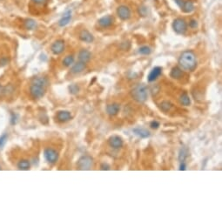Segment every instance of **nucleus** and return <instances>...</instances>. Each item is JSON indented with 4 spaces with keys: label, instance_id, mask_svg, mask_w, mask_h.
<instances>
[{
    "label": "nucleus",
    "instance_id": "nucleus-1",
    "mask_svg": "<svg viewBox=\"0 0 222 222\" xmlns=\"http://www.w3.org/2000/svg\"><path fill=\"white\" fill-rule=\"evenodd\" d=\"M197 57L192 51H185L179 58V65L184 71H193L197 66Z\"/></svg>",
    "mask_w": 222,
    "mask_h": 222
},
{
    "label": "nucleus",
    "instance_id": "nucleus-2",
    "mask_svg": "<svg viewBox=\"0 0 222 222\" xmlns=\"http://www.w3.org/2000/svg\"><path fill=\"white\" fill-rule=\"evenodd\" d=\"M48 84V81L46 78H36L32 81L30 92L34 99H40L46 93V87Z\"/></svg>",
    "mask_w": 222,
    "mask_h": 222
},
{
    "label": "nucleus",
    "instance_id": "nucleus-3",
    "mask_svg": "<svg viewBox=\"0 0 222 222\" xmlns=\"http://www.w3.org/2000/svg\"><path fill=\"white\" fill-rule=\"evenodd\" d=\"M131 94L134 100H136L138 103H144L147 99V96H148L147 86L144 84H137L132 90Z\"/></svg>",
    "mask_w": 222,
    "mask_h": 222
},
{
    "label": "nucleus",
    "instance_id": "nucleus-4",
    "mask_svg": "<svg viewBox=\"0 0 222 222\" xmlns=\"http://www.w3.org/2000/svg\"><path fill=\"white\" fill-rule=\"evenodd\" d=\"M93 166V159L90 156H82L78 161V168L80 170L87 171L91 170Z\"/></svg>",
    "mask_w": 222,
    "mask_h": 222
},
{
    "label": "nucleus",
    "instance_id": "nucleus-5",
    "mask_svg": "<svg viewBox=\"0 0 222 222\" xmlns=\"http://www.w3.org/2000/svg\"><path fill=\"white\" fill-rule=\"evenodd\" d=\"M172 29L177 34H184L187 30V24L183 18H176L172 22Z\"/></svg>",
    "mask_w": 222,
    "mask_h": 222
},
{
    "label": "nucleus",
    "instance_id": "nucleus-6",
    "mask_svg": "<svg viewBox=\"0 0 222 222\" xmlns=\"http://www.w3.org/2000/svg\"><path fill=\"white\" fill-rule=\"evenodd\" d=\"M45 158L47 160V162H49L51 164H54L58 161L59 159V153L58 152L52 149V148H47L45 150L44 152Z\"/></svg>",
    "mask_w": 222,
    "mask_h": 222
},
{
    "label": "nucleus",
    "instance_id": "nucleus-7",
    "mask_svg": "<svg viewBox=\"0 0 222 222\" xmlns=\"http://www.w3.org/2000/svg\"><path fill=\"white\" fill-rule=\"evenodd\" d=\"M117 15L122 20H127L131 17V10L126 5H120L117 9Z\"/></svg>",
    "mask_w": 222,
    "mask_h": 222
},
{
    "label": "nucleus",
    "instance_id": "nucleus-8",
    "mask_svg": "<svg viewBox=\"0 0 222 222\" xmlns=\"http://www.w3.org/2000/svg\"><path fill=\"white\" fill-rule=\"evenodd\" d=\"M123 139L121 137L117 136V135H113L109 138V145L110 147H113V149H119L123 147Z\"/></svg>",
    "mask_w": 222,
    "mask_h": 222
},
{
    "label": "nucleus",
    "instance_id": "nucleus-9",
    "mask_svg": "<svg viewBox=\"0 0 222 222\" xmlns=\"http://www.w3.org/2000/svg\"><path fill=\"white\" fill-rule=\"evenodd\" d=\"M51 50L56 55L62 53L65 50V41L64 40H57L56 42L52 44Z\"/></svg>",
    "mask_w": 222,
    "mask_h": 222
},
{
    "label": "nucleus",
    "instance_id": "nucleus-10",
    "mask_svg": "<svg viewBox=\"0 0 222 222\" xmlns=\"http://www.w3.org/2000/svg\"><path fill=\"white\" fill-rule=\"evenodd\" d=\"M162 73V68L159 66H156L154 68L152 69V71H150V73L148 74V77H147V80L149 82H153L155 81L159 76L161 75Z\"/></svg>",
    "mask_w": 222,
    "mask_h": 222
},
{
    "label": "nucleus",
    "instance_id": "nucleus-11",
    "mask_svg": "<svg viewBox=\"0 0 222 222\" xmlns=\"http://www.w3.org/2000/svg\"><path fill=\"white\" fill-rule=\"evenodd\" d=\"M133 132L135 135H137L138 137L142 138H147L150 137V132L145 128H142V127H136V128H133Z\"/></svg>",
    "mask_w": 222,
    "mask_h": 222
},
{
    "label": "nucleus",
    "instance_id": "nucleus-12",
    "mask_svg": "<svg viewBox=\"0 0 222 222\" xmlns=\"http://www.w3.org/2000/svg\"><path fill=\"white\" fill-rule=\"evenodd\" d=\"M57 119L59 122H67L71 119V114L68 111H59L57 113Z\"/></svg>",
    "mask_w": 222,
    "mask_h": 222
},
{
    "label": "nucleus",
    "instance_id": "nucleus-13",
    "mask_svg": "<svg viewBox=\"0 0 222 222\" xmlns=\"http://www.w3.org/2000/svg\"><path fill=\"white\" fill-rule=\"evenodd\" d=\"M113 17L112 16H105V17H101L100 19H99V25H100L101 27H104V28H106V27H109L111 25L113 24Z\"/></svg>",
    "mask_w": 222,
    "mask_h": 222
},
{
    "label": "nucleus",
    "instance_id": "nucleus-14",
    "mask_svg": "<svg viewBox=\"0 0 222 222\" xmlns=\"http://www.w3.org/2000/svg\"><path fill=\"white\" fill-rule=\"evenodd\" d=\"M120 110V106L118 104L113 103V104H110L106 106V113H108L111 116H115L117 115L118 112Z\"/></svg>",
    "mask_w": 222,
    "mask_h": 222
},
{
    "label": "nucleus",
    "instance_id": "nucleus-15",
    "mask_svg": "<svg viewBox=\"0 0 222 222\" xmlns=\"http://www.w3.org/2000/svg\"><path fill=\"white\" fill-rule=\"evenodd\" d=\"M91 58H92L91 52L89 51L85 50V49L81 50L79 53V59L81 62H84V63L86 64L91 59Z\"/></svg>",
    "mask_w": 222,
    "mask_h": 222
},
{
    "label": "nucleus",
    "instance_id": "nucleus-16",
    "mask_svg": "<svg viewBox=\"0 0 222 222\" xmlns=\"http://www.w3.org/2000/svg\"><path fill=\"white\" fill-rule=\"evenodd\" d=\"M80 38L82 41H84L85 43H92L94 39L92 34L91 32H89L88 31H86V30H84L80 32Z\"/></svg>",
    "mask_w": 222,
    "mask_h": 222
},
{
    "label": "nucleus",
    "instance_id": "nucleus-17",
    "mask_svg": "<svg viewBox=\"0 0 222 222\" xmlns=\"http://www.w3.org/2000/svg\"><path fill=\"white\" fill-rule=\"evenodd\" d=\"M86 68V65H85V63L84 62H81V61H79L78 63H76L73 66L71 67V72L72 73H80L82 71H84V69Z\"/></svg>",
    "mask_w": 222,
    "mask_h": 222
},
{
    "label": "nucleus",
    "instance_id": "nucleus-18",
    "mask_svg": "<svg viewBox=\"0 0 222 222\" xmlns=\"http://www.w3.org/2000/svg\"><path fill=\"white\" fill-rule=\"evenodd\" d=\"M170 76H171V78L174 79V80H179L180 78H182V76H183L182 69L178 66L173 67L171 72H170Z\"/></svg>",
    "mask_w": 222,
    "mask_h": 222
},
{
    "label": "nucleus",
    "instance_id": "nucleus-19",
    "mask_svg": "<svg viewBox=\"0 0 222 222\" xmlns=\"http://www.w3.org/2000/svg\"><path fill=\"white\" fill-rule=\"evenodd\" d=\"M182 11L186 13H190L194 10V4L192 1L187 0V1H184V4L182 5Z\"/></svg>",
    "mask_w": 222,
    "mask_h": 222
},
{
    "label": "nucleus",
    "instance_id": "nucleus-20",
    "mask_svg": "<svg viewBox=\"0 0 222 222\" xmlns=\"http://www.w3.org/2000/svg\"><path fill=\"white\" fill-rule=\"evenodd\" d=\"M71 12H68L65 13L63 17L60 18V20L59 21V26H61V27L65 26V25H67L68 24H69V22L71 21Z\"/></svg>",
    "mask_w": 222,
    "mask_h": 222
},
{
    "label": "nucleus",
    "instance_id": "nucleus-21",
    "mask_svg": "<svg viewBox=\"0 0 222 222\" xmlns=\"http://www.w3.org/2000/svg\"><path fill=\"white\" fill-rule=\"evenodd\" d=\"M17 167L19 170H24V171H26V170H29L30 167H31V164L28 160H25V159H23V160H20L18 164H17Z\"/></svg>",
    "mask_w": 222,
    "mask_h": 222
},
{
    "label": "nucleus",
    "instance_id": "nucleus-22",
    "mask_svg": "<svg viewBox=\"0 0 222 222\" xmlns=\"http://www.w3.org/2000/svg\"><path fill=\"white\" fill-rule=\"evenodd\" d=\"M180 102L181 105H185V106H188L191 104V99L186 93H183L180 98Z\"/></svg>",
    "mask_w": 222,
    "mask_h": 222
},
{
    "label": "nucleus",
    "instance_id": "nucleus-23",
    "mask_svg": "<svg viewBox=\"0 0 222 222\" xmlns=\"http://www.w3.org/2000/svg\"><path fill=\"white\" fill-rule=\"evenodd\" d=\"M25 27L27 30H34L37 27V23L33 19H26L25 21Z\"/></svg>",
    "mask_w": 222,
    "mask_h": 222
},
{
    "label": "nucleus",
    "instance_id": "nucleus-24",
    "mask_svg": "<svg viewBox=\"0 0 222 222\" xmlns=\"http://www.w3.org/2000/svg\"><path fill=\"white\" fill-rule=\"evenodd\" d=\"M74 62V57L72 55H69V56H66L63 60V64L65 66H71V65L73 64Z\"/></svg>",
    "mask_w": 222,
    "mask_h": 222
},
{
    "label": "nucleus",
    "instance_id": "nucleus-25",
    "mask_svg": "<svg viewBox=\"0 0 222 222\" xmlns=\"http://www.w3.org/2000/svg\"><path fill=\"white\" fill-rule=\"evenodd\" d=\"M11 86H1L0 85V97L8 95L10 92H12V90H10Z\"/></svg>",
    "mask_w": 222,
    "mask_h": 222
},
{
    "label": "nucleus",
    "instance_id": "nucleus-26",
    "mask_svg": "<svg viewBox=\"0 0 222 222\" xmlns=\"http://www.w3.org/2000/svg\"><path fill=\"white\" fill-rule=\"evenodd\" d=\"M172 107V104L169 103V102H166V101H165V102H163V103L160 105V108H161V110H162L163 112H168V111H170V109H171Z\"/></svg>",
    "mask_w": 222,
    "mask_h": 222
},
{
    "label": "nucleus",
    "instance_id": "nucleus-27",
    "mask_svg": "<svg viewBox=\"0 0 222 222\" xmlns=\"http://www.w3.org/2000/svg\"><path fill=\"white\" fill-rule=\"evenodd\" d=\"M151 48L148 46H142L141 48H139L138 50V53L142 55H149L151 53Z\"/></svg>",
    "mask_w": 222,
    "mask_h": 222
},
{
    "label": "nucleus",
    "instance_id": "nucleus-28",
    "mask_svg": "<svg viewBox=\"0 0 222 222\" xmlns=\"http://www.w3.org/2000/svg\"><path fill=\"white\" fill-rule=\"evenodd\" d=\"M69 91H70V93H71V94H76L80 91V87L77 84H71L69 86Z\"/></svg>",
    "mask_w": 222,
    "mask_h": 222
},
{
    "label": "nucleus",
    "instance_id": "nucleus-29",
    "mask_svg": "<svg viewBox=\"0 0 222 222\" xmlns=\"http://www.w3.org/2000/svg\"><path fill=\"white\" fill-rule=\"evenodd\" d=\"M186 156H187V153H186V150H184V149H181L180 152V155H179V159H180V162L185 161V159H186Z\"/></svg>",
    "mask_w": 222,
    "mask_h": 222
},
{
    "label": "nucleus",
    "instance_id": "nucleus-30",
    "mask_svg": "<svg viewBox=\"0 0 222 222\" xmlns=\"http://www.w3.org/2000/svg\"><path fill=\"white\" fill-rule=\"evenodd\" d=\"M6 140H7V135L6 134H4L0 137V148L4 147V144L6 143Z\"/></svg>",
    "mask_w": 222,
    "mask_h": 222
},
{
    "label": "nucleus",
    "instance_id": "nucleus-31",
    "mask_svg": "<svg viewBox=\"0 0 222 222\" xmlns=\"http://www.w3.org/2000/svg\"><path fill=\"white\" fill-rule=\"evenodd\" d=\"M138 13H139V15H141V16H147V9L146 8L145 6H141V7L138 8Z\"/></svg>",
    "mask_w": 222,
    "mask_h": 222
},
{
    "label": "nucleus",
    "instance_id": "nucleus-32",
    "mask_svg": "<svg viewBox=\"0 0 222 222\" xmlns=\"http://www.w3.org/2000/svg\"><path fill=\"white\" fill-rule=\"evenodd\" d=\"M31 1L37 4H47L50 0H31Z\"/></svg>",
    "mask_w": 222,
    "mask_h": 222
},
{
    "label": "nucleus",
    "instance_id": "nucleus-33",
    "mask_svg": "<svg viewBox=\"0 0 222 222\" xmlns=\"http://www.w3.org/2000/svg\"><path fill=\"white\" fill-rule=\"evenodd\" d=\"M150 126H151L152 129H158V128H159V123L157 121H152L151 123Z\"/></svg>",
    "mask_w": 222,
    "mask_h": 222
},
{
    "label": "nucleus",
    "instance_id": "nucleus-34",
    "mask_svg": "<svg viewBox=\"0 0 222 222\" xmlns=\"http://www.w3.org/2000/svg\"><path fill=\"white\" fill-rule=\"evenodd\" d=\"M189 25H190V27L191 28H196L197 27V21L196 20H194V19H192L191 21H190V23H189Z\"/></svg>",
    "mask_w": 222,
    "mask_h": 222
},
{
    "label": "nucleus",
    "instance_id": "nucleus-35",
    "mask_svg": "<svg viewBox=\"0 0 222 222\" xmlns=\"http://www.w3.org/2000/svg\"><path fill=\"white\" fill-rule=\"evenodd\" d=\"M101 170H110V166L107 164H102L100 166Z\"/></svg>",
    "mask_w": 222,
    "mask_h": 222
},
{
    "label": "nucleus",
    "instance_id": "nucleus-36",
    "mask_svg": "<svg viewBox=\"0 0 222 222\" xmlns=\"http://www.w3.org/2000/svg\"><path fill=\"white\" fill-rule=\"evenodd\" d=\"M186 164H185L184 161L180 162V171H184V170H186Z\"/></svg>",
    "mask_w": 222,
    "mask_h": 222
},
{
    "label": "nucleus",
    "instance_id": "nucleus-37",
    "mask_svg": "<svg viewBox=\"0 0 222 222\" xmlns=\"http://www.w3.org/2000/svg\"><path fill=\"white\" fill-rule=\"evenodd\" d=\"M175 3H176V4L180 6V8H181L182 5H183V4H184V0H175Z\"/></svg>",
    "mask_w": 222,
    "mask_h": 222
},
{
    "label": "nucleus",
    "instance_id": "nucleus-38",
    "mask_svg": "<svg viewBox=\"0 0 222 222\" xmlns=\"http://www.w3.org/2000/svg\"><path fill=\"white\" fill-rule=\"evenodd\" d=\"M7 62H8V60L6 59H2L1 60H0V63H2V65H6L7 64Z\"/></svg>",
    "mask_w": 222,
    "mask_h": 222
}]
</instances>
